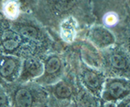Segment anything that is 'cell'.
I'll return each instance as SVG.
<instances>
[{
	"label": "cell",
	"mask_w": 130,
	"mask_h": 107,
	"mask_svg": "<svg viewBox=\"0 0 130 107\" xmlns=\"http://www.w3.org/2000/svg\"><path fill=\"white\" fill-rule=\"evenodd\" d=\"M7 92L10 107H41L47 99V94L43 90L24 84L9 88Z\"/></svg>",
	"instance_id": "6da1fadb"
},
{
	"label": "cell",
	"mask_w": 130,
	"mask_h": 107,
	"mask_svg": "<svg viewBox=\"0 0 130 107\" xmlns=\"http://www.w3.org/2000/svg\"><path fill=\"white\" fill-rule=\"evenodd\" d=\"M130 94V81L124 77H108L105 80L102 98L107 102L124 100Z\"/></svg>",
	"instance_id": "7a4b0ae2"
},
{
	"label": "cell",
	"mask_w": 130,
	"mask_h": 107,
	"mask_svg": "<svg viewBox=\"0 0 130 107\" xmlns=\"http://www.w3.org/2000/svg\"><path fill=\"white\" fill-rule=\"evenodd\" d=\"M43 64V74L36 81L39 85H52L54 83H56L57 79L63 73L64 64L62 59L57 55H50L44 60Z\"/></svg>",
	"instance_id": "3957f363"
},
{
	"label": "cell",
	"mask_w": 130,
	"mask_h": 107,
	"mask_svg": "<svg viewBox=\"0 0 130 107\" xmlns=\"http://www.w3.org/2000/svg\"><path fill=\"white\" fill-rule=\"evenodd\" d=\"M23 61L20 58L0 54V77L5 83H12L18 79Z\"/></svg>",
	"instance_id": "277c9868"
},
{
	"label": "cell",
	"mask_w": 130,
	"mask_h": 107,
	"mask_svg": "<svg viewBox=\"0 0 130 107\" xmlns=\"http://www.w3.org/2000/svg\"><path fill=\"white\" fill-rule=\"evenodd\" d=\"M44 64L40 58L37 57H27L23 61L22 70L18 81L20 84L27 83L31 79L37 80L43 74Z\"/></svg>",
	"instance_id": "5b68a950"
},
{
	"label": "cell",
	"mask_w": 130,
	"mask_h": 107,
	"mask_svg": "<svg viewBox=\"0 0 130 107\" xmlns=\"http://www.w3.org/2000/svg\"><path fill=\"white\" fill-rule=\"evenodd\" d=\"M89 37L92 44L100 49H105L114 45L115 42V35L108 28L102 25L92 27Z\"/></svg>",
	"instance_id": "8992f818"
},
{
	"label": "cell",
	"mask_w": 130,
	"mask_h": 107,
	"mask_svg": "<svg viewBox=\"0 0 130 107\" xmlns=\"http://www.w3.org/2000/svg\"><path fill=\"white\" fill-rule=\"evenodd\" d=\"M83 85L89 91L95 96H102V89L105 83L103 76L96 71L94 70H84L82 74Z\"/></svg>",
	"instance_id": "52a82bcc"
},
{
	"label": "cell",
	"mask_w": 130,
	"mask_h": 107,
	"mask_svg": "<svg viewBox=\"0 0 130 107\" xmlns=\"http://www.w3.org/2000/svg\"><path fill=\"white\" fill-rule=\"evenodd\" d=\"M12 29L13 31H17L18 34H20L24 38L30 40L35 43H40L43 39L40 30L34 24L28 22H18L15 24V25Z\"/></svg>",
	"instance_id": "ba28073f"
},
{
	"label": "cell",
	"mask_w": 130,
	"mask_h": 107,
	"mask_svg": "<svg viewBox=\"0 0 130 107\" xmlns=\"http://www.w3.org/2000/svg\"><path fill=\"white\" fill-rule=\"evenodd\" d=\"M109 64L115 71L122 73L130 72V61L127 56L119 51H114L109 55Z\"/></svg>",
	"instance_id": "9c48e42d"
},
{
	"label": "cell",
	"mask_w": 130,
	"mask_h": 107,
	"mask_svg": "<svg viewBox=\"0 0 130 107\" xmlns=\"http://www.w3.org/2000/svg\"><path fill=\"white\" fill-rule=\"evenodd\" d=\"M51 92L56 99L66 100L70 99L73 96V87L67 81L61 80L51 85Z\"/></svg>",
	"instance_id": "30bf717a"
},
{
	"label": "cell",
	"mask_w": 130,
	"mask_h": 107,
	"mask_svg": "<svg viewBox=\"0 0 130 107\" xmlns=\"http://www.w3.org/2000/svg\"><path fill=\"white\" fill-rule=\"evenodd\" d=\"M76 21L73 17H68L61 24V37L67 43L74 41L76 36Z\"/></svg>",
	"instance_id": "8fae6325"
},
{
	"label": "cell",
	"mask_w": 130,
	"mask_h": 107,
	"mask_svg": "<svg viewBox=\"0 0 130 107\" xmlns=\"http://www.w3.org/2000/svg\"><path fill=\"white\" fill-rule=\"evenodd\" d=\"M82 52L83 56V58L87 64L95 68H99L102 66V58H100L94 46L92 47V45L85 44L82 47Z\"/></svg>",
	"instance_id": "7c38bea8"
},
{
	"label": "cell",
	"mask_w": 130,
	"mask_h": 107,
	"mask_svg": "<svg viewBox=\"0 0 130 107\" xmlns=\"http://www.w3.org/2000/svg\"><path fill=\"white\" fill-rule=\"evenodd\" d=\"M5 15L10 18H16L19 14V6L16 2H8L5 4Z\"/></svg>",
	"instance_id": "4fadbf2b"
},
{
	"label": "cell",
	"mask_w": 130,
	"mask_h": 107,
	"mask_svg": "<svg viewBox=\"0 0 130 107\" xmlns=\"http://www.w3.org/2000/svg\"><path fill=\"white\" fill-rule=\"evenodd\" d=\"M119 16L116 13H115L114 11H109L108 13H106L103 17V22L107 26H114L117 23L119 22Z\"/></svg>",
	"instance_id": "5bb4252c"
},
{
	"label": "cell",
	"mask_w": 130,
	"mask_h": 107,
	"mask_svg": "<svg viewBox=\"0 0 130 107\" xmlns=\"http://www.w3.org/2000/svg\"><path fill=\"white\" fill-rule=\"evenodd\" d=\"M0 107H10L8 92L4 87V85H0Z\"/></svg>",
	"instance_id": "9a60e30c"
},
{
	"label": "cell",
	"mask_w": 130,
	"mask_h": 107,
	"mask_svg": "<svg viewBox=\"0 0 130 107\" xmlns=\"http://www.w3.org/2000/svg\"><path fill=\"white\" fill-rule=\"evenodd\" d=\"M118 107H130V98H127L124 100H122Z\"/></svg>",
	"instance_id": "2e32d148"
},
{
	"label": "cell",
	"mask_w": 130,
	"mask_h": 107,
	"mask_svg": "<svg viewBox=\"0 0 130 107\" xmlns=\"http://www.w3.org/2000/svg\"><path fill=\"white\" fill-rule=\"evenodd\" d=\"M103 107H118V106L115 105V104L113 102H106L103 104Z\"/></svg>",
	"instance_id": "e0dca14e"
},
{
	"label": "cell",
	"mask_w": 130,
	"mask_h": 107,
	"mask_svg": "<svg viewBox=\"0 0 130 107\" xmlns=\"http://www.w3.org/2000/svg\"><path fill=\"white\" fill-rule=\"evenodd\" d=\"M0 85H6V83L3 80V79H2V77H0Z\"/></svg>",
	"instance_id": "ac0fdd59"
},
{
	"label": "cell",
	"mask_w": 130,
	"mask_h": 107,
	"mask_svg": "<svg viewBox=\"0 0 130 107\" xmlns=\"http://www.w3.org/2000/svg\"><path fill=\"white\" fill-rule=\"evenodd\" d=\"M128 5H130V2H129V3H128Z\"/></svg>",
	"instance_id": "d6986e66"
}]
</instances>
